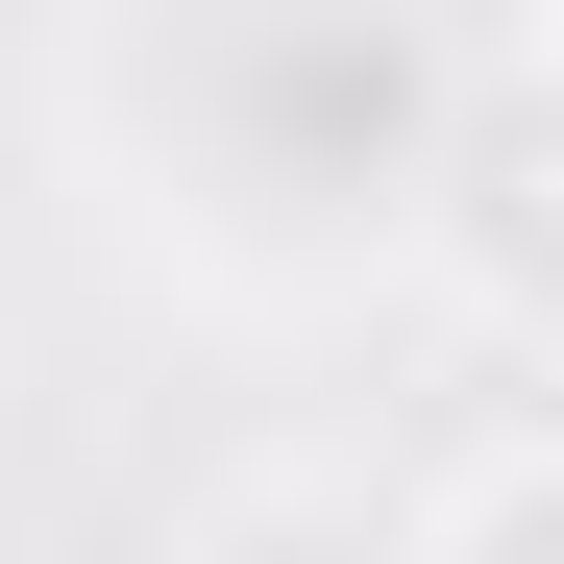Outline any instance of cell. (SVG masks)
<instances>
[{
  "instance_id": "6da1fadb",
  "label": "cell",
  "mask_w": 564,
  "mask_h": 564,
  "mask_svg": "<svg viewBox=\"0 0 564 564\" xmlns=\"http://www.w3.org/2000/svg\"><path fill=\"white\" fill-rule=\"evenodd\" d=\"M417 564H564V466L540 442H466L442 491H417Z\"/></svg>"
}]
</instances>
